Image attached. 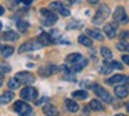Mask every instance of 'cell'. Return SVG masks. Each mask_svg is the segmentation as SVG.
Segmentation results:
<instances>
[{"label":"cell","mask_w":129,"mask_h":116,"mask_svg":"<svg viewBox=\"0 0 129 116\" xmlns=\"http://www.w3.org/2000/svg\"><path fill=\"white\" fill-rule=\"evenodd\" d=\"M14 110L21 116H31L32 115V108L24 101H17L14 104Z\"/></svg>","instance_id":"cell-3"},{"label":"cell","mask_w":129,"mask_h":116,"mask_svg":"<svg viewBox=\"0 0 129 116\" xmlns=\"http://www.w3.org/2000/svg\"><path fill=\"white\" fill-rule=\"evenodd\" d=\"M0 29H2V22H0Z\"/></svg>","instance_id":"cell-41"},{"label":"cell","mask_w":129,"mask_h":116,"mask_svg":"<svg viewBox=\"0 0 129 116\" xmlns=\"http://www.w3.org/2000/svg\"><path fill=\"white\" fill-rule=\"evenodd\" d=\"M43 44L40 43L39 39H32V40H29L28 43L22 44V46L18 48V52H25V51H34V50H38L40 48Z\"/></svg>","instance_id":"cell-5"},{"label":"cell","mask_w":129,"mask_h":116,"mask_svg":"<svg viewBox=\"0 0 129 116\" xmlns=\"http://www.w3.org/2000/svg\"><path fill=\"white\" fill-rule=\"evenodd\" d=\"M126 39H129V32L121 33V40H126Z\"/></svg>","instance_id":"cell-32"},{"label":"cell","mask_w":129,"mask_h":116,"mask_svg":"<svg viewBox=\"0 0 129 116\" xmlns=\"http://www.w3.org/2000/svg\"><path fill=\"white\" fill-rule=\"evenodd\" d=\"M112 64H111V61H104L103 64H101V66H100V72L101 73H110V72L112 71Z\"/></svg>","instance_id":"cell-18"},{"label":"cell","mask_w":129,"mask_h":116,"mask_svg":"<svg viewBox=\"0 0 129 116\" xmlns=\"http://www.w3.org/2000/svg\"><path fill=\"white\" fill-rule=\"evenodd\" d=\"M108 15H110V8L106 4H103L99 7V10H97V13H96V15H94L92 22L94 25H100L101 22L106 21V18H108Z\"/></svg>","instance_id":"cell-1"},{"label":"cell","mask_w":129,"mask_h":116,"mask_svg":"<svg viewBox=\"0 0 129 116\" xmlns=\"http://www.w3.org/2000/svg\"><path fill=\"white\" fill-rule=\"evenodd\" d=\"M125 80H126V84H128V87H129V77H126Z\"/></svg>","instance_id":"cell-38"},{"label":"cell","mask_w":129,"mask_h":116,"mask_svg":"<svg viewBox=\"0 0 129 116\" xmlns=\"http://www.w3.org/2000/svg\"><path fill=\"white\" fill-rule=\"evenodd\" d=\"M78 40H79V43H81L82 46H86V47H92V44H93L92 39L87 37V36H85V35H81L78 37Z\"/></svg>","instance_id":"cell-22"},{"label":"cell","mask_w":129,"mask_h":116,"mask_svg":"<svg viewBox=\"0 0 129 116\" xmlns=\"http://www.w3.org/2000/svg\"><path fill=\"white\" fill-rule=\"evenodd\" d=\"M11 71V66L6 62H0V73H7Z\"/></svg>","instance_id":"cell-28"},{"label":"cell","mask_w":129,"mask_h":116,"mask_svg":"<svg viewBox=\"0 0 129 116\" xmlns=\"http://www.w3.org/2000/svg\"><path fill=\"white\" fill-rule=\"evenodd\" d=\"M114 19L118 22V24H126L129 21L128 15L125 13V8L123 7H118L117 10L114 11Z\"/></svg>","instance_id":"cell-8"},{"label":"cell","mask_w":129,"mask_h":116,"mask_svg":"<svg viewBox=\"0 0 129 116\" xmlns=\"http://www.w3.org/2000/svg\"><path fill=\"white\" fill-rule=\"evenodd\" d=\"M49 7H50L53 11H57L58 14H61V15H64V17H68V15H70V10H68V8L65 7L62 3H60V2H53V3H50V6H49Z\"/></svg>","instance_id":"cell-9"},{"label":"cell","mask_w":129,"mask_h":116,"mask_svg":"<svg viewBox=\"0 0 129 116\" xmlns=\"http://www.w3.org/2000/svg\"><path fill=\"white\" fill-rule=\"evenodd\" d=\"M87 2H89V3H90V4H96V3H97V2H99V0H87Z\"/></svg>","instance_id":"cell-36"},{"label":"cell","mask_w":129,"mask_h":116,"mask_svg":"<svg viewBox=\"0 0 129 116\" xmlns=\"http://www.w3.org/2000/svg\"><path fill=\"white\" fill-rule=\"evenodd\" d=\"M122 61H123V62H126V64L129 65V55H123V57H122Z\"/></svg>","instance_id":"cell-33"},{"label":"cell","mask_w":129,"mask_h":116,"mask_svg":"<svg viewBox=\"0 0 129 116\" xmlns=\"http://www.w3.org/2000/svg\"><path fill=\"white\" fill-rule=\"evenodd\" d=\"M89 108L92 110H96V112H101V110H104V105L101 104V101H100V99H97V98H94V99L90 101Z\"/></svg>","instance_id":"cell-12"},{"label":"cell","mask_w":129,"mask_h":116,"mask_svg":"<svg viewBox=\"0 0 129 116\" xmlns=\"http://www.w3.org/2000/svg\"><path fill=\"white\" fill-rule=\"evenodd\" d=\"M21 2H22L24 4H25V6H29V4H31V3H32V2H34V0H21Z\"/></svg>","instance_id":"cell-34"},{"label":"cell","mask_w":129,"mask_h":116,"mask_svg":"<svg viewBox=\"0 0 129 116\" xmlns=\"http://www.w3.org/2000/svg\"><path fill=\"white\" fill-rule=\"evenodd\" d=\"M18 33H15L14 30H7V32H4L3 35H2V39L3 40H9V41H15L18 40Z\"/></svg>","instance_id":"cell-14"},{"label":"cell","mask_w":129,"mask_h":116,"mask_svg":"<svg viewBox=\"0 0 129 116\" xmlns=\"http://www.w3.org/2000/svg\"><path fill=\"white\" fill-rule=\"evenodd\" d=\"M111 64H112V68H114V69H119V71H122V69H123V65H122V64H119V62H117V61H111Z\"/></svg>","instance_id":"cell-31"},{"label":"cell","mask_w":129,"mask_h":116,"mask_svg":"<svg viewBox=\"0 0 129 116\" xmlns=\"http://www.w3.org/2000/svg\"><path fill=\"white\" fill-rule=\"evenodd\" d=\"M115 116H125V115H122V113H118V115H115Z\"/></svg>","instance_id":"cell-39"},{"label":"cell","mask_w":129,"mask_h":116,"mask_svg":"<svg viewBox=\"0 0 129 116\" xmlns=\"http://www.w3.org/2000/svg\"><path fill=\"white\" fill-rule=\"evenodd\" d=\"M40 14L43 15V24L45 25H53V24H56L57 22V14L54 13L51 8H43L42 11H40Z\"/></svg>","instance_id":"cell-2"},{"label":"cell","mask_w":129,"mask_h":116,"mask_svg":"<svg viewBox=\"0 0 129 116\" xmlns=\"http://www.w3.org/2000/svg\"><path fill=\"white\" fill-rule=\"evenodd\" d=\"M114 93H115V95L119 97V98H125V97L128 95V88L123 87V86H117Z\"/></svg>","instance_id":"cell-17"},{"label":"cell","mask_w":129,"mask_h":116,"mask_svg":"<svg viewBox=\"0 0 129 116\" xmlns=\"http://www.w3.org/2000/svg\"><path fill=\"white\" fill-rule=\"evenodd\" d=\"M101 55L104 57V60H111L112 52H111V50L107 48V47H101Z\"/></svg>","instance_id":"cell-26"},{"label":"cell","mask_w":129,"mask_h":116,"mask_svg":"<svg viewBox=\"0 0 129 116\" xmlns=\"http://www.w3.org/2000/svg\"><path fill=\"white\" fill-rule=\"evenodd\" d=\"M17 28L21 30V32H25V30L29 28V24H28L26 21H22V19H18V21H17Z\"/></svg>","instance_id":"cell-25"},{"label":"cell","mask_w":129,"mask_h":116,"mask_svg":"<svg viewBox=\"0 0 129 116\" xmlns=\"http://www.w3.org/2000/svg\"><path fill=\"white\" fill-rule=\"evenodd\" d=\"M3 84V73H0V86Z\"/></svg>","instance_id":"cell-37"},{"label":"cell","mask_w":129,"mask_h":116,"mask_svg":"<svg viewBox=\"0 0 129 116\" xmlns=\"http://www.w3.org/2000/svg\"><path fill=\"white\" fill-rule=\"evenodd\" d=\"M87 35L92 39H96V40H103V33L99 29H89L87 30Z\"/></svg>","instance_id":"cell-20"},{"label":"cell","mask_w":129,"mask_h":116,"mask_svg":"<svg viewBox=\"0 0 129 116\" xmlns=\"http://www.w3.org/2000/svg\"><path fill=\"white\" fill-rule=\"evenodd\" d=\"M3 14H4V7L0 6V15H3Z\"/></svg>","instance_id":"cell-35"},{"label":"cell","mask_w":129,"mask_h":116,"mask_svg":"<svg viewBox=\"0 0 129 116\" xmlns=\"http://www.w3.org/2000/svg\"><path fill=\"white\" fill-rule=\"evenodd\" d=\"M123 80H125V77L122 75H114L112 77L107 79V84H118V83L123 82Z\"/></svg>","instance_id":"cell-21"},{"label":"cell","mask_w":129,"mask_h":116,"mask_svg":"<svg viewBox=\"0 0 129 116\" xmlns=\"http://www.w3.org/2000/svg\"><path fill=\"white\" fill-rule=\"evenodd\" d=\"M65 108H67V110H70V112H78L79 105L76 104L74 99H65Z\"/></svg>","instance_id":"cell-15"},{"label":"cell","mask_w":129,"mask_h":116,"mask_svg":"<svg viewBox=\"0 0 129 116\" xmlns=\"http://www.w3.org/2000/svg\"><path fill=\"white\" fill-rule=\"evenodd\" d=\"M13 52H14V47H11V46H3L2 47V55H3L4 58L13 55Z\"/></svg>","instance_id":"cell-23"},{"label":"cell","mask_w":129,"mask_h":116,"mask_svg":"<svg viewBox=\"0 0 129 116\" xmlns=\"http://www.w3.org/2000/svg\"><path fill=\"white\" fill-rule=\"evenodd\" d=\"M39 40H40V43L43 44V46H49V44H51V36L49 35V33H40V36H39Z\"/></svg>","instance_id":"cell-19"},{"label":"cell","mask_w":129,"mask_h":116,"mask_svg":"<svg viewBox=\"0 0 129 116\" xmlns=\"http://www.w3.org/2000/svg\"><path fill=\"white\" fill-rule=\"evenodd\" d=\"M21 98L24 101H35L38 97V90L35 87H31V86H26L25 88H22L20 93Z\"/></svg>","instance_id":"cell-4"},{"label":"cell","mask_w":129,"mask_h":116,"mask_svg":"<svg viewBox=\"0 0 129 116\" xmlns=\"http://www.w3.org/2000/svg\"><path fill=\"white\" fill-rule=\"evenodd\" d=\"M93 91H94L96 95H99V98L103 99V101H106V102H111L112 101V97L110 95V93L106 90V88L101 87V86L94 84V86H93Z\"/></svg>","instance_id":"cell-6"},{"label":"cell","mask_w":129,"mask_h":116,"mask_svg":"<svg viewBox=\"0 0 129 116\" xmlns=\"http://www.w3.org/2000/svg\"><path fill=\"white\" fill-rule=\"evenodd\" d=\"M72 97L76 99H86L87 98V93L83 90H78V91H74L72 93Z\"/></svg>","instance_id":"cell-24"},{"label":"cell","mask_w":129,"mask_h":116,"mask_svg":"<svg viewBox=\"0 0 129 116\" xmlns=\"http://www.w3.org/2000/svg\"><path fill=\"white\" fill-rule=\"evenodd\" d=\"M83 60H85V57H82V55L78 54V52H74V54L67 55L65 62H67L68 65H74V64H78V62H81V61H83Z\"/></svg>","instance_id":"cell-11"},{"label":"cell","mask_w":129,"mask_h":116,"mask_svg":"<svg viewBox=\"0 0 129 116\" xmlns=\"http://www.w3.org/2000/svg\"><path fill=\"white\" fill-rule=\"evenodd\" d=\"M117 48L121 50V51H125V50H129V44L126 43V40H121L119 43L117 44Z\"/></svg>","instance_id":"cell-29"},{"label":"cell","mask_w":129,"mask_h":116,"mask_svg":"<svg viewBox=\"0 0 129 116\" xmlns=\"http://www.w3.org/2000/svg\"><path fill=\"white\" fill-rule=\"evenodd\" d=\"M13 98H14L13 91H6V93H3L0 95V104H9Z\"/></svg>","instance_id":"cell-16"},{"label":"cell","mask_w":129,"mask_h":116,"mask_svg":"<svg viewBox=\"0 0 129 116\" xmlns=\"http://www.w3.org/2000/svg\"><path fill=\"white\" fill-rule=\"evenodd\" d=\"M7 84H9V87L11 88V90H15V88H18V87H20V84H21V83L18 82V80L15 79V77H14V79H10Z\"/></svg>","instance_id":"cell-27"},{"label":"cell","mask_w":129,"mask_h":116,"mask_svg":"<svg viewBox=\"0 0 129 116\" xmlns=\"http://www.w3.org/2000/svg\"><path fill=\"white\" fill-rule=\"evenodd\" d=\"M126 109H128V110H129V104H128V105H126Z\"/></svg>","instance_id":"cell-40"},{"label":"cell","mask_w":129,"mask_h":116,"mask_svg":"<svg viewBox=\"0 0 129 116\" xmlns=\"http://www.w3.org/2000/svg\"><path fill=\"white\" fill-rule=\"evenodd\" d=\"M104 32H106V35H107V37H108V39H114L115 36H117V33H118V25H117V21L107 24V25H106V28H104Z\"/></svg>","instance_id":"cell-10"},{"label":"cell","mask_w":129,"mask_h":116,"mask_svg":"<svg viewBox=\"0 0 129 116\" xmlns=\"http://www.w3.org/2000/svg\"><path fill=\"white\" fill-rule=\"evenodd\" d=\"M15 79L21 83V84H32L35 82V76L29 72H18L15 75Z\"/></svg>","instance_id":"cell-7"},{"label":"cell","mask_w":129,"mask_h":116,"mask_svg":"<svg viewBox=\"0 0 129 116\" xmlns=\"http://www.w3.org/2000/svg\"><path fill=\"white\" fill-rule=\"evenodd\" d=\"M43 112H45V115H47V116H58V109H57L54 105H50V104H47V105L43 106Z\"/></svg>","instance_id":"cell-13"},{"label":"cell","mask_w":129,"mask_h":116,"mask_svg":"<svg viewBox=\"0 0 129 116\" xmlns=\"http://www.w3.org/2000/svg\"><path fill=\"white\" fill-rule=\"evenodd\" d=\"M82 26V22H78V21H75V22H70V24L67 25V29H75V28H81Z\"/></svg>","instance_id":"cell-30"}]
</instances>
